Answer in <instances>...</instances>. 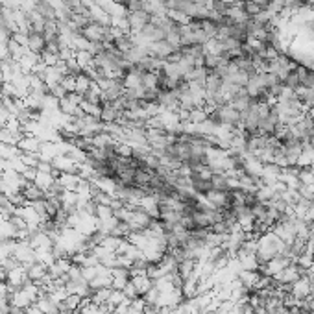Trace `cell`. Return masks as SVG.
Instances as JSON below:
<instances>
[{
  "mask_svg": "<svg viewBox=\"0 0 314 314\" xmlns=\"http://www.w3.org/2000/svg\"><path fill=\"white\" fill-rule=\"evenodd\" d=\"M244 314H257V313H255V311H253L252 307H248V309H246V311H244Z\"/></svg>",
  "mask_w": 314,
  "mask_h": 314,
  "instance_id": "cell-37",
  "label": "cell"
},
{
  "mask_svg": "<svg viewBox=\"0 0 314 314\" xmlns=\"http://www.w3.org/2000/svg\"><path fill=\"white\" fill-rule=\"evenodd\" d=\"M41 144H43V141L39 137H35V135H23V137L19 139V143H17V148H19L21 152L39 153Z\"/></svg>",
  "mask_w": 314,
  "mask_h": 314,
  "instance_id": "cell-8",
  "label": "cell"
},
{
  "mask_svg": "<svg viewBox=\"0 0 314 314\" xmlns=\"http://www.w3.org/2000/svg\"><path fill=\"white\" fill-rule=\"evenodd\" d=\"M89 15H91L92 23H98L102 26H111V15H108L98 4H92L91 8H89Z\"/></svg>",
  "mask_w": 314,
  "mask_h": 314,
  "instance_id": "cell-13",
  "label": "cell"
},
{
  "mask_svg": "<svg viewBox=\"0 0 314 314\" xmlns=\"http://www.w3.org/2000/svg\"><path fill=\"white\" fill-rule=\"evenodd\" d=\"M91 82H92V80L87 76L85 72L78 74V76H76V91H74V92H78V94H82V96H84L85 92H87V89H89Z\"/></svg>",
  "mask_w": 314,
  "mask_h": 314,
  "instance_id": "cell-25",
  "label": "cell"
},
{
  "mask_svg": "<svg viewBox=\"0 0 314 314\" xmlns=\"http://www.w3.org/2000/svg\"><path fill=\"white\" fill-rule=\"evenodd\" d=\"M56 181L61 185L65 191H76L80 181H82V177L78 176V174H70V172H61L59 176L56 177Z\"/></svg>",
  "mask_w": 314,
  "mask_h": 314,
  "instance_id": "cell-11",
  "label": "cell"
},
{
  "mask_svg": "<svg viewBox=\"0 0 314 314\" xmlns=\"http://www.w3.org/2000/svg\"><path fill=\"white\" fill-rule=\"evenodd\" d=\"M244 11L248 13L250 19H253V17H257L260 11H262V8H260L257 2H253V0H244Z\"/></svg>",
  "mask_w": 314,
  "mask_h": 314,
  "instance_id": "cell-28",
  "label": "cell"
},
{
  "mask_svg": "<svg viewBox=\"0 0 314 314\" xmlns=\"http://www.w3.org/2000/svg\"><path fill=\"white\" fill-rule=\"evenodd\" d=\"M253 2H257V4H259L260 8H266V6H268V2H270V0H253Z\"/></svg>",
  "mask_w": 314,
  "mask_h": 314,
  "instance_id": "cell-35",
  "label": "cell"
},
{
  "mask_svg": "<svg viewBox=\"0 0 314 314\" xmlns=\"http://www.w3.org/2000/svg\"><path fill=\"white\" fill-rule=\"evenodd\" d=\"M21 194H23L24 198L28 200L30 203H31V201H39V200L45 198V191H41V189H39L35 183H28V187H26V189H24Z\"/></svg>",
  "mask_w": 314,
  "mask_h": 314,
  "instance_id": "cell-20",
  "label": "cell"
},
{
  "mask_svg": "<svg viewBox=\"0 0 314 314\" xmlns=\"http://www.w3.org/2000/svg\"><path fill=\"white\" fill-rule=\"evenodd\" d=\"M46 48V39L43 33H35V31H31L28 33V50L33 52V54H43Z\"/></svg>",
  "mask_w": 314,
  "mask_h": 314,
  "instance_id": "cell-10",
  "label": "cell"
},
{
  "mask_svg": "<svg viewBox=\"0 0 314 314\" xmlns=\"http://www.w3.org/2000/svg\"><path fill=\"white\" fill-rule=\"evenodd\" d=\"M26 270H28V277H30L33 283H39V281L48 274V266H45V264L39 262V260H35L33 264H30Z\"/></svg>",
  "mask_w": 314,
  "mask_h": 314,
  "instance_id": "cell-16",
  "label": "cell"
},
{
  "mask_svg": "<svg viewBox=\"0 0 314 314\" xmlns=\"http://www.w3.org/2000/svg\"><path fill=\"white\" fill-rule=\"evenodd\" d=\"M11 39L19 43L21 46H28V33H23V31H15V33H11Z\"/></svg>",
  "mask_w": 314,
  "mask_h": 314,
  "instance_id": "cell-32",
  "label": "cell"
},
{
  "mask_svg": "<svg viewBox=\"0 0 314 314\" xmlns=\"http://www.w3.org/2000/svg\"><path fill=\"white\" fill-rule=\"evenodd\" d=\"M26 314H45V313H43V311L33 303V305H30L28 309H26Z\"/></svg>",
  "mask_w": 314,
  "mask_h": 314,
  "instance_id": "cell-34",
  "label": "cell"
},
{
  "mask_svg": "<svg viewBox=\"0 0 314 314\" xmlns=\"http://www.w3.org/2000/svg\"><path fill=\"white\" fill-rule=\"evenodd\" d=\"M209 118V113H207L205 108H196L191 111V116H189V122L192 124H201L203 120Z\"/></svg>",
  "mask_w": 314,
  "mask_h": 314,
  "instance_id": "cell-26",
  "label": "cell"
},
{
  "mask_svg": "<svg viewBox=\"0 0 314 314\" xmlns=\"http://www.w3.org/2000/svg\"><path fill=\"white\" fill-rule=\"evenodd\" d=\"M35 305H37L45 314H57V313H59V305H57V303H56L54 299L50 298L48 294L39 296V299L35 301Z\"/></svg>",
  "mask_w": 314,
  "mask_h": 314,
  "instance_id": "cell-12",
  "label": "cell"
},
{
  "mask_svg": "<svg viewBox=\"0 0 314 314\" xmlns=\"http://www.w3.org/2000/svg\"><path fill=\"white\" fill-rule=\"evenodd\" d=\"M128 23H130V33H139V31L144 30L146 24L152 23V15L146 9L131 11V13H128Z\"/></svg>",
  "mask_w": 314,
  "mask_h": 314,
  "instance_id": "cell-4",
  "label": "cell"
},
{
  "mask_svg": "<svg viewBox=\"0 0 314 314\" xmlns=\"http://www.w3.org/2000/svg\"><path fill=\"white\" fill-rule=\"evenodd\" d=\"M61 85L65 87V91L67 92H74L76 91V78L74 76H63V80H61Z\"/></svg>",
  "mask_w": 314,
  "mask_h": 314,
  "instance_id": "cell-30",
  "label": "cell"
},
{
  "mask_svg": "<svg viewBox=\"0 0 314 314\" xmlns=\"http://www.w3.org/2000/svg\"><path fill=\"white\" fill-rule=\"evenodd\" d=\"M41 61L45 63L46 67H56V65L59 63V54H54V52L45 50V52L41 54Z\"/></svg>",
  "mask_w": 314,
  "mask_h": 314,
  "instance_id": "cell-29",
  "label": "cell"
},
{
  "mask_svg": "<svg viewBox=\"0 0 314 314\" xmlns=\"http://www.w3.org/2000/svg\"><path fill=\"white\" fill-rule=\"evenodd\" d=\"M143 87L157 89L159 87V72H143Z\"/></svg>",
  "mask_w": 314,
  "mask_h": 314,
  "instance_id": "cell-24",
  "label": "cell"
},
{
  "mask_svg": "<svg viewBox=\"0 0 314 314\" xmlns=\"http://www.w3.org/2000/svg\"><path fill=\"white\" fill-rule=\"evenodd\" d=\"M80 109L84 111V115L92 116V118H100V115H102V104H94L89 100H82Z\"/></svg>",
  "mask_w": 314,
  "mask_h": 314,
  "instance_id": "cell-17",
  "label": "cell"
},
{
  "mask_svg": "<svg viewBox=\"0 0 314 314\" xmlns=\"http://www.w3.org/2000/svg\"><path fill=\"white\" fill-rule=\"evenodd\" d=\"M74 59H76V63L80 65V69L82 70L94 67V56H92L89 50H80V52H76Z\"/></svg>",
  "mask_w": 314,
  "mask_h": 314,
  "instance_id": "cell-18",
  "label": "cell"
},
{
  "mask_svg": "<svg viewBox=\"0 0 314 314\" xmlns=\"http://www.w3.org/2000/svg\"><path fill=\"white\" fill-rule=\"evenodd\" d=\"M211 185H213L215 191H229V187H228V174L215 172L211 176Z\"/></svg>",
  "mask_w": 314,
  "mask_h": 314,
  "instance_id": "cell-22",
  "label": "cell"
},
{
  "mask_svg": "<svg viewBox=\"0 0 314 314\" xmlns=\"http://www.w3.org/2000/svg\"><path fill=\"white\" fill-rule=\"evenodd\" d=\"M31 283V279L28 277V270L24 268V266H17V268L9 270L8 272V277H6V285H8L9 288H21L24 285Z\"/></svg>",
  "mask_w": 314,
  "mask_h": 314,
  "instance_id": "cell-5",
  "label": "cell"
},
{
  "mask_svg": "<svg viewBox=\"0 0 314 314\" xmlns=\"http://www.w3.org/2000/svg\"><path fill=\"white\" fill-rule=\"evenodd\" d=\"M309 69H311V70H313V72H314V63H313V65H311V67H309Z\"/></svg>",
  "mask_w": 314,
  "mask_h": 314,
  "instance_id": "cell-38",
  "label": "cell"
},
{
  "mask_svg": "<svg viewBox=\"0 0 314 314\" xmlns=\"http://www.w3.org/2000/svg\"><path fill=\"white\" fill-rule=\"evenodd\" d=\"M122 240H124V238L116 237V235H106V237H104V240H102V242H100L98 246H104L106 250H109V252H115V253H116V250H118V246L122 244Z\"/></svg>",
  "mask_w": 314,
  "mask_h": 314,
  "instance_id": "cell-23",
  "label": "cell"
},
{
  "mask_svg": "<svg viewBox=\"0 0 314 314\" xmlns=\"http://www.w3.org/2000/svg\"><path fill=\"white\" fill-rule=\"evenodd\" d=\"M307 116H309V118H311V120L314 122V106H313V108H309V111H307Z\"/></svg>",
  "mask_w": 314,
  "mask_h": 314,
  "instance_id": "cell-36",
  "label": "cell"
},
{
  "mask_svg": "<svg viewBox=\"0 0 314 314\" xmlns=\"http://www.w3.org/2000/svg\"><path fill=\"white\" fill-rule=\"evenodd\" d=\"M146 56H148V48H146V46L135 45V46H133V48L130 50V52L126 54V59H128V63H130L131 67H137L139 63L143 61Z\"/></svg>",
  "mask_w": 314,
  "mask_h": 314,
  "instance_id": "cell-15",
  "label": "cell"
},
{
  "mask_svg": "<svg viewBox=\"0 0 314 314\" xmlns=\"http://www.w3.org/2000/svg\"><path fill=\"white\" fill-rule=\"evenodd\" d=\"M63 74L61 70H59V67L56 65V67H46V70L41 74V78H43V82H45V85L48 87V91L52 89V87H56V85H59L61 84V80H63Z\"/></svg>",
  "mask_w": 314,
  "mask_h": 314,
  "instance_id": "cell-9",
  "label": "cell"
},
{
  "mask_svg": "<svg viewBox=\"0 0 314 314\" xmlns=\"http://www.w3.org/2000/svg\"><path fill=\"white\" fill-rule=\"evenodd\" d=\"M80 33L84 35L89 43H106V41H113L109 35V26H102L98 23H89L85 28L80 30Z\"/></svg>",
  "mask_w": 314,
  "mask_h": 314,
  "instance_id": "cell-1",
  "label": "cell"
},
{
  "mask_svg": "<svg viewBox=\"0 0 314 314\" xmlns=\"http://www.w3.org/2000/svg\"><path fill=\"white\" fill-rule=\"evenodd\" d=\"M21 161L26 165V167H31V169H37L39 161H41V157H39V153H28V152H23L21 155Z\"/></svg>",
  "mask_w": 314,
  "mask_h": 314,
  "instance_id": "cell-27",
  "label": "cell"
},
{
  "mask_svg": "<svg viewBox=\"0 0 314 314\" xmlns=\"http://www.w3.org/2000/svg\"><path fill=\"white\" fill-rule=\"evenodd\" d=\"M290 294L294 296L296 299H299V301H305L311 294H313V286H311V281L307 279L305 276H301L296 281V283L290 285Z\"/></svg>",
  "mask_w": 314,
  "mask_h": 314,
  "instance_id": "cell-6",
  "label": "cell"
},
{
  "mask_svg": "<svg viewBox=\"0 0 314 314\" xmlns=\"http://www.w3.org/2000/svg\"><path fill=\"white\" fill-rule=\"evenodd\" d=\"M33 183L37 185L41 191H48L52 185L56 183V176H52V174H46V172H39L37 170V176H35V179H33Z\"/></svg>",
  "mask_w": 314,
  "mask_h": 314,
  "instance_id": "cell-19",
  "label": "cell"
},
{
  "mask_svg": "<svg viewBox=\"0 0 314 314\" xmlns=\"http://www.w3.org/2000/svg\"><path fill=\"white\" fill-rule=\"evenodd\" d=\"M113 43H115V48H116V50H120L122 54H128L131 48L135 46V45H133V39H131L130 33H126V35H122V37L115 39Z\"/></svg>",
  "mask_w": 314,
  "mask_h": 314,
  "instance_id": "cell-21",
  "label": "cell"
},
{
  "mask_svg": "<svg viewBox=\"0 0 314 314\" xmlns=\"http://www.w3.org/2000/svg\"><path fill=\"white\" fill-rule=\"evenodd\" d=\"M176 50H177L176 46L170 45L167 39H161V41H155L152 45H148V54L157 57V59H161V61H167Z\"/></svg>",
  "mask_w": 314,
  "mask_h": 314,
  "instance_id": "cell-3",
  "label": "cell"
},
{
  "mask_svg": "<svg viewBox=\"0 0 314 314\" xmlns=\"http://www.w3.org/2000/svg\"><path fill=\"white\" fill-rule=\"evenodd\" d=\"M48 94H52V96H54V98H65V96H67V94H69V92L65 91V87H63L61 84L59 85H56V87H52V89H50V91H48Z\"/></svg>",
  "mask_w": 314,
  "mask_h": 314,
  "instance_id": "cell-31",
  "label": "cell"
},
{
  "mask_svg": "<svg viewBox=\"0 0 314 314\" xmlns=\"http://www.w3.org/2000/svg\"><path fill=\"white\" fill-rule=\"evenodd\" d=\"M13 257L19 260V264L24 266V268H28L30 264L35 262V250L30 246L28 240H17L15 248H13Z\"/></svg>",
  "mask_w": 314,
  "mask_h": 314,
  "instance_id": "cell-2",
  "label": "cell"
},
{
  "mask_svg": "<svg viewBox=\"0 0 314 314\" xmlns=\"http://www.w3.org/2000/svg\"><path fill=\"white\" fill-rule=\"evenodd\" d=\"M54 169L61 174V172H70V174H78V170H80V163H76L74 159H70L69 155H57L54 161Z\"/></svg>",
  "mask_w": 314,
  "mask_h": 314,
  "instance_id": "cell-7",
  "label": "cell"
},
{
  "mask_svg": "<svg viewBox=\"0 0 314 314\" xmlns=\"http://www.w3.org/2000/svg\"><path fill=\"white\" fill-rule=\"evenodd\" d=\"M130 281L133 283V286H135V290L139 292V296H144L146 292L150 290L153 286V281L150 279V277L146 276V274H143V276H135V277H130Z\"/></svg>",
  "mask_w": 314,
  "mask_h": 314,
  "instance_id": "cell-14",
  "label": "cell"
},
{
  "mask_svg": "<svg viewBox=\"0 0 314 314\" xmlns=\"http://www.w3.org/2000/svg\"><path fill=\"white\" fill-rule=\"evenodd\" d=\"M124 296H126V298L128 299H135V298H139V292L135 290V286H133V283H128L126 285V286H124Z\"/></svg>",
  "mask_w": 314,
  "mask_h": 314,
  "instance_id": "cell-33",
  "label": "cell"
}]
</instances>
